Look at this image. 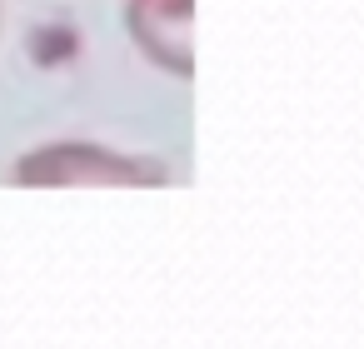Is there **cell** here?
I'll use <instances>...</instances> for the list:
<instances>
[{"label":"cell","instance_id":"cell-1","mask_svg":"<svg viewBox=\"0 0 364 349\" xmlns=\"http://www.w3.org/2000/svg\"><path fill=\"white\" fill-rule=\"evenodd\" d=\"M16 185H165V165L70 140V145L26 155L16 165Z\"/></svg>","mask_w":364,"mask_h":349},{"label":"cell","instance_id":"cell-2","mask_svg":"<svg viewBox=\"0 0 364 349\" xmlns=\"http://www.w3.org/2000/svg\"><path fill=\"white\" fill-rule=\"evenodd\" d=\"M135 45L175 75H190V0H125Z\"/></svg>","mask_w":364,"mask_h":349}]
</instances>
